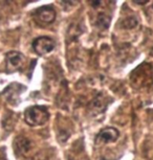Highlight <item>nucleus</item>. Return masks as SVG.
Masks as SVG:
<instances>
[{"label":"nucleus","instance_id":"nucleus-1","mask_svg":"<svg viewBox=\"0 0 153 160\" xmlns=\"http://www.w3.org/2000/svg\"><path fill=\"white\" fill-rule=\"evenodd\" d=\"M49 114L46 108L41 106H33L25 110L24 119L31 127H37L44 125L48 120Z\"/></svg>","mask_w":153,"mask_h":160},{"label":"nucleus","instance_id":"nucleus-9","mask_svg":"<svg viewBox=\"0 0 153 160\" xmlns=\"http://www.w3.org/2000/svg\"><path fill=\"white\" fill-rule=\"evenodd\" d=\"M151 55L153 56V48H152V50H151Z\"/></svg>","mask_w":153,"mask_h":160},{"label":"nucleus","instance_id":"nucleus-5","mask_svg":"<svg viewBox=\"0 0 153 160\" xmlns=\"http://www.w3.org/2000/svg\"><path fill=\"white\" fill-rule=\"evenodd\" d=\"M34 16L40 23L50 24L56 19V12L52 7H41L36 10Z\"/></svg>","mask_w":153,"mask_h":160},{"label":"nucleus","instance_id":"nucleus-10","mask_svg":"<svg viewBox=\"0 0 153 160\" xmlns=\"http://www.w3.org/2000/svg\"><path fill=\"white\" fill-rule=\"evenodd\" d=\"M0 160H3V159H0Z\"/></svg>","mask_w":153,"mask_h":160},{"label":"nucleus","instance_id":"nucleus-8","mask_svg":"<svg viewBox=\"0 0 153 160\" xmlns=\"http://www.w3.org/2000/svg\"><path fill=\"white\" fill-rule=\"evenodd\" d=\"M108 23H109V17L105 14H101L98 18L97 21V25L100 26L101 28H108Z\"/></svg>","mask_w":153,"mask_h":160},{"label":"nucleus","instance_id":"nucleus-3","mask_svg":"<svg viewBox=\"0 0 153 160\" xmlns=\"http://www.w3.org/2000/svg\"><path fill=\"white\" fill-rule=\"evenodd\" d=\"M55 46H56L55 41L48 37L37 38L33 42V48H34V50L40 56L49 53L50 51H53L55 49Z\"/></svg>","mask_w":153,"mask_h":160},{"label":"nucleus","instance_id":"nucleus-7","mask_svg":"<svg viewBox=\"0 0 153 160\" xmlns=\"http://www.w3.org/2000/svg\"><path fill=\"white\" fill-rule=\"evenodd\" d=\"M137 23H139V21H137L136 18L128 17V18H125V19L122 21L121 25L124 28H133L137 25Z\"/></svg>","mask_w":153,"mask_h":160},{"label":"nucleus","instance_id":"nucleus-6","mask_svg":"<svg viewBox=\"0 0 153 160\" xmlns=\"http://www.w3.org/2000/svg\"><path fill=\"white\" fill-rule=\"evenodd\" d=\"M31 148H32L31 141H29L28 138H25L23 136H19L15 139L14 149L17 155H19V156L26 155V154L31 151Z\"/></svg>","mask_w":153,"mask_h":160},{"label":"nucleus","instance_id":"nucleus-2","mask_svg":"<svg viewBox=\"0 0 153 160\" xmlns=\"http://www.w3.org/2000/svg\"><path fill=\"white\" fill-rule=\"evenodd\" d=\"M25 64V57L18 51H10L5 56V66H7V72L13 73V72L19 71Z\"/></svg>","mask_w":153,"mask_h":160},{"label":"nucleus","instance_id":"nucleus-4","mask_svg":"<svg viewBox=\"0 0 153 160\" xmlns=\"http://www.w3.org/2000/svg\"><path fill=\"white\" fill-rule=\"evenodd\" d=\"M119 138V131L115 128L108 127L98 133L95 137V144H107L113 142Z\"/></svg>","mask_w":153,"mask_h":160}]
</instances>
